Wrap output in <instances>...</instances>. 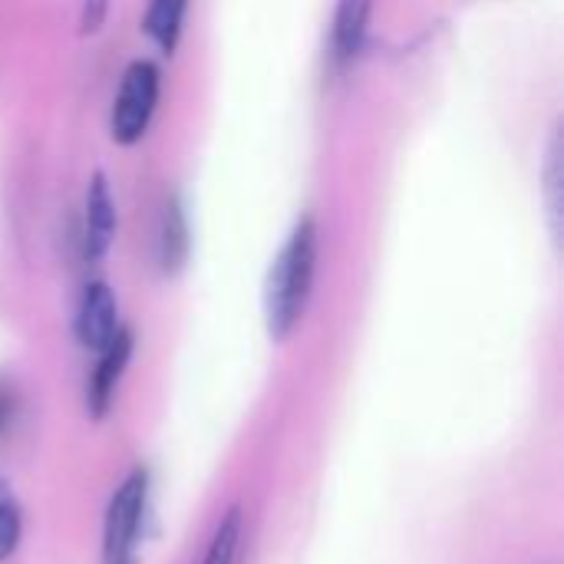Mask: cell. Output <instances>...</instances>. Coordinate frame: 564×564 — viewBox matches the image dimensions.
<instances>
[{"label":"cell","instance_id":"cell-5","mask_svg":"<svg viewBox=\"0 0 564 564\" xmlns=\"http://www.w3.org/2000/svg\"><path fill=\"white\" fill-rule=\"evenodd\" d=\"M132 344H135L132 340V330L129 327H119L112 334V340L99 350L102 357H99V364H96V370L89 377V387H86V406H89V413L96 420L106 416L109 406H112V397H116L119 380H122V373L129 367V357H132Z\"/></svg>","mask_w":564,"mask_h":564},{"label":"cell","instance_id":"cell-2","mask_svg":"<svg viewBox=\"0 0 564 564\" xmlns=\"http://www.w3.org/2000/svg\"><path fill=\"white\" fill-rule=\"evenodd\" d=\"M145 509H149V473L139 466L126 476V482L109 499L106 525H102V564L139 562Z\"/></svg>","mask_w":564,"mask_h":564},{"label":"cell","instance_id":"cell-11","mask_svg":"<svg viewBox=\"0 0 564 564\" xmlns=\"http://www.w3.org/2000/svg\"><path fill=\"white\" fill-rule=\"evenodd\" d=\"M238 549H241V509L231 506L205 552V562L202 564H235L238 558Z\"/></svg>","mask_w":564,"mask_h":564},{"label":"cell","instance_id":"cell-4","mask_svg":"<svg viewBox=\"0 0 564 564\" xmlns=\"http://www.w3.org/2000/svg\"><path fill=\"white\" fill-rule=\"evenodd\" d=\"M116 238V202L102 172H93L83 205V258L89 264L102 261Z\"/></svg>","mask_w":564,"mask_h":564},{"label":"cell","instance_id":"cell-9","mask_svg":"<svg viewBox=\"0 0 564 564\" xmlns=\"http://www.w3.org/2000/svg\"><path fill=\"white\" fill-rule=\"evenodd\" d=\"M185 13H188V0H149L145 23H142V26H145L149 40H152L165 56H172L175 46H178Z\"/></svg>","mask_w":564,"mask_h":564},{"label":"cell","instance_id":"cell-12","mask_svg":"<svg viewBox=\"0 0 564 564\" xmlns=\"http://www.w3.org/2000/svg\"><path fill=\"white\" fill-rule=\"evenodd\" d=\"M20 532H23V522H20V506L13 499V492L7 486H0V562H7L17 545H20Z\"/></svg>","mask_w":564,"mask_h":564},{"label":"cell","instance_id":"cell-7","mask_svg":"<svg viewBox=\"0 0 564 564\" xmlns=\"http://www.w3.org/2000/svg\"><path fill=\"white\" fill-rule=\"evenodd\" d=\"M192 251V231H188V215L178 195H169L162 205L159 218V241H155V261L165 278H175L188 264Z\"/></svg>","mask_w":564,"mask_h":564},{"label":"cell","instance_id":"cell-13","mask_svg":"<svg viewBox=\"0 0 564 564\" xmlns=\"http://www.w3.org/2000/svg\"><path fill=\"white\" fill-rule=\"evenodd\" d=\"M106 7L109 0H83V13H79V33H96L106 20Z\"/></svg>","mask_w":564,"mask_h":564},{"label":"cell","instance_id":"cell-8","mask_svg":"<svg viewBox=\"0 0 564 564\" xmlns=\"http://www.w3.org/2000/svg\"><path fill=\"white\" fill-rule=\"evenodd\" d=\"M373 0H337L330 23V56L337 66H347L360 56L370 30Z\"/></svg>","mask_w":564,"mask_h":564},{"label":"cell","instance_id":"cell-1","mask_svg":"<svg viewBox=\"0 0 564 564\" xmlns=\"http://www.w3.org/2000/svg\"><path fill=\"white\" fill-rule=\"evenodd\" d=\"M317 238H321L317 221L311 215L301 218L268 268L264 324L274 344H284L304 321V311L314 291V274H317Z\"/></svg>","mask_w":564,"mask_h":564},{"label":"cell","instance_id":"cell-3","mask_svg":"<svg viewBox=\"0 0 564 564\" xmlns=\"http://www.w3.org/2000/svg\"><path fill=\"white\" fill-rule=\"evenodd\" d=\"M159 89H162V73L152 59L129 63L119 96L112 102V116H109V132L119 145H132L145 135L155 116Z\"/></svg>","mask_w":564,"mask_h":564},{"label":"cell","instance_id":"cell-6","mask_svg":"<svg viewBox=\"0 0 564 564\" xmlns=\"http://www.w3.org/2000/svg\"><path fill=\"white\" fill-rule=\"evenodd\" d=\"M116 330H119V311L109 284L89 281L76 307V340L86 350H102Z\"/></svg>","mask_w":564,"mask_h":564},{"label":"cell","instance_id":"cell-10","mask_svg":"<svg viewBox=\"0 0 564 564\" xmlns=\"http://www.w3.org/2000/svg\"><path fill=\"white\" fill-rule=\"evenodd\" d=\"M545 205H549V221H552V235L555 241H562V208H564V145H562V126L552 129L549 139V155H545Z\"/></svg>","mask_w":564,"mask_h":564}]
</instances>
